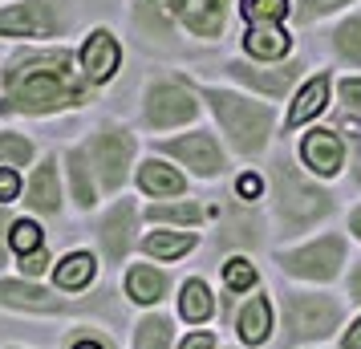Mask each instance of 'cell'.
<instances>
[{"label": "cell", "instance_id": "22", "mask_svg": "<svg viewBox=\"0 0 361 349\" xmlns=\"http://www.w3.org/2000/svg\"><path fill=\"white\" fill-rule=\"evenodd\" d=\"M41 159L37 150V138L25 130H13V126H0V166H13L20 175H29Z\"/></svg>", "mask_w": 361, "mask_h": 349}, {"label": "cell", "instance_id": "13", "mask_svg": "<svg viewBox=\"0 0 361 349\" xmlns=\"http://www.w3.org/2000/svg\"><path fill=\"white\" fill-rule=\"evenodd\" d=\"M284 321H288V341H312L333 333V325L341 321V305L325 297H288Z\"/></svg>", "mask_w": 361, "mask_h": 349}, {"label": "cell", "instance_id": "34", "mask_svg": "<svg viewBox=\"0 0 361 349\" xmlns=\"http://www.w3.org/2000/svg\"><path fill=\"white\" fill-rule=\"evenodd\" d=\"M345 4H353V0H300L296 4V20L300 25H312V20H321L325 13H337Z\"/></svg>", "mask_w": 361, "mask_h": 349}, {"label": "cell", "instance_id": "21", "mask_svg": "<svg viewBox=\"0 0 361 349\" xmlns=\"http://www.w3.org/2000/svg\"><path fill=\"white\" fill-rule=\"evenodd\" d=\"M122 284H126V297L134 305H159L166 297V288H171V276L154 264H130Z\"/></svg>", "mask_w": 361, "mask_h": 349}, {"label": "cell", "instance_id": "10", "mask_svg": "<svg viewBox=\"0 0 361 349\" xmlns=\"http://www.w3.org/2000/svg\"><path fill=\"white\" fill-rule=\"evenodd\" d=\"M122 41L110 25H94L90 33L82 37V45H78V66H82V78L94 90L102 85H110L118 78V69H122Z\"/></svg>", "mask_w": 361, "mask_h": 349}, {"label": "cell", "instance_id": "29", "mask_svg": "<svg viewBox=\"0 0 361 349\" xmlns=\"http://www.w3.org/2000/svg\"><path fill=\"white\" fill-rule=\"evenodd\" d=\"M8 248H13V256H29V252L45 248V228H41V219H33V216H17L13 219Z\"/></svg>", "mask_w": 361, "mask_h": 349}, {"label": "cell", "instance_id": "31", "mask_svg": "<svg viewBox=\"0 0 361 349\" xmlns=\"http://www.w3.org/2000/svg\"><path fill=\"white\" fill-rule=\"evenodd\" d=\"M240 13L247 25H280L293 13V0H240Z\"/></svg>", "mask_w": 361, "mask_h": 349}, {"label": "cell", "instance_id": "35", "mask_svg": "<svg viewBox=\"0 0 361 349\" xmlns=\"http://www.w3.org/2000/svg\"><path fill=\"white\" fill-rule=\"evenodd\" d=\"M20 195H25V175L13 166H0V203L13 207V203H20Z\"/></svg>", "mask_w": 361, "mask_h": 349}, {"label": "cell", "instance_id": "8", "mask_svg": "<svg viewBox=\"0 0 361 349\" xmlns=\"http://www.w3.org/2000/svg\"><path fill=\"white\" fill-rule=\"evenodd\" d=\"M25 216L33 219H57L66 212V171H61V154L45 150L37 166L25 175Z\"/></svg>", "mask_w": 361, "mask_h": 349}, {"label": "cell", "instance_id": "5", "mask_svg": "<svg viewBox=\"0 0 361 349\" xmlns=\"http://www.w3.org/2000/svg\"><path fill=\"white\" fill-rule=\"evenodd\" d=\"M199 118V90L179 73H159L142 90V126L154 134L183 130Z\"/></svg>", "mask_w": 361, "mask_h": 349}, {"label": "cell", "instance_id": "18", "mask_svg": "<svg viewBox=\"0 0 361 349\" xmlns=\"http://www.w3.org/2000/svg\"><path fill=\"white\" fill-rule=\"evenodd\" d=\"M300 159H305V166L309 171H317V175H337L345 166V142L341 134L333 130H312L305 134V142H300Z\"/></svg>", "mask_w": 361, "mask_h": 349}, {"label": "cell", "instance_id": "42", "mask_svg": "<svg viewBox=\"0 0 361 349\" xmlns=\"http://www.w3.org/2000/svg\"><path fill=\"white\" fill-rule=\"evenodd\" d=\"M349 293L361 300V264H357V272H353V281H349Z\"/></svg>", "mask_w": 361, "mask_h": 349}, {"label": "cell", "instance_id": "30", "mask_svg": "<svg viewBox=\"0 0 361 349\" xmlns=\"http://www.w3.org/2000/svg\"><path fill=\"white\" fill-rule=\"evenodd\" d=\"M333 49H337L341 61L361 66V13L357 17H349V20H341V25L333 29Z\"/></svg>", "mask_w": 361, "mask_h": 349}, {"label": "cell", "instance_id": "28", "mask_svg": "<svg viewBox=\"0 0 361 349\" xmlns=\"http://www.w3.org/2000/svg\"><path fill=\"white\" fill-rule=\"evenodd\" d=\"M175 341V325L166 313H147L134 325V349H171Z\"/></svg>", "mask_w": 361, "mask_h": 349}, {"label": "cell", "instance_id": "45", "mask_svg": "<svg viewBox=\"0 0 361 349\" xmlns=\"http://www.w3.org/2000/svg\"><path fill=\"white\" fill-rule=\"evenodd\" d=\"M138 4H154V0H138Z\"/></svg>", "mask_w": 361, "mask_h": 349}, {"label": "cell", "instance_id": "11", "mask_svg": "<svg viewBox=\"0 0 361 349\" xmlns=\"http://www.w3.org/2000/svg\"><path fill=\"white\" fill-rule=\"evenodd\" d=\"M138 207H134V200H114L110 207H106V216L98 219V248H102V260L106 264H122L126 256H130L134 240H138Z\"/></svg>", "mask_w": 361, "mask_h": 349}, {"label": "cell", "instance_id": "2", "mask_svg": "<svg viewBox=\"0 0 361 349\" xmlns=\"http://www.w3.org/2000/svg\"><path fill=\"white\" fill-rule=\"evenodd\" d=\"M78 25L73 0H4L0 4V41L8 45H57Z\"/></svg>", "mask_w": 361, "mask_h": 349}, {"label": "cell", "instance_id": "39", "mask_svg": "<svg viewBox=\"0 0 361 349\" xmlns=\"http://www.w3.org/2000/svg\"><path fill=\"white\" fill-rule=\"evenodd\" d=\"M260 175H252V171H247V175H240V183H235V191H240V200H256V195H260Z\"/></svg>", "mask_w": 361, "mask_h": 349}, {"label": "cell", "instance_id": "12", "mask_svg": "<svg viewBox=\"0 0 361 349\" xmlns=\"http://www.w3.org/2000/svg\"><path fill=\"white\" fill-rule=\"evenodd\" d=\"M341 260H345V240L341 235H325V240H312V244H305V248L280 256L284 272L305 276V281H333L337 268H341Z\"/></svg>", "mask_w": 361, "mask_h": 349}, {"label": "cell", "instance_id": "17", "mask_svg": "<svg viewBox=\"0 0 361 349\" xmlns=\"http://www.w3.org/2000/svg\"><path fill=\"white\" fill-rule=\"evenodd\" d=\"M98 281V256L85 248H73L66 256H57V264H53V288H61V293H85L90 284Z\"/></svg>", "mask_w": 361, "mask_h": 349}, {"label": "cell", "instance_id": "23", "mask_svg": "<svg viewBox=\"0 0 361 349\" xmlns=\"http://www.w3.org/2000/svg\"><path fill=\"white\" fill-rule=\"evenodd\" d=\"M142 252H147L150 260H179V256H187V252L199 244V235L195 232H179V228H163V232H147L142 240Z\"/></svg>", "mask_w": 361, "mask_h": 349}, {"label": "cell", "instance_id": "36", "mask_svg": "<svg viewBox=\"0 0 361 349\" xmlns=\"http://www.w3.org/2000/svg\"><path fill=\"white\" fill-rule=\"evenodd\" d=\"M13 207H4L0 203V272L8 268V260H13V248H8V232H13Z\"/></svg>", "mask_w": 361, "mask_h": 349}, {"label": "cell", "instance_id": "46", "mask_svg": "<svg viewBox=\"0 0 361 349\" xmlns=\"http://www.w3.org/2000/svg\"><path fill=\"white\" fill-rule=\"evenodd\" d=\"M0 4H4V0H0Z\"/></svg>", "mask_w": 361, "mask_h": 349}, {"label": "cell", "instance_id": "37", "mask_svg": "<svg viewBox=\"0 0 361 349\" xmlns=\"http://www.w3.org/2000/svg\"><path fill=\"white\" fill-rule=\"evenodd\" d=\"M341 106L349 114H361V78H345L341 82Z\"/></svg>", "mask_w": 361, "mask_h": 349}, {"label": "cell", "instance_id": "43", "mask_svg": "<svg viewBox=\"0 0 361 349\" xmlns=\"http://www.w3.org/2000/svg\"><path fill=\"white\" fill-rule=\"evenodd\" d=\"M349 224H353V232L361 235V207H357V212H353V216H349Z\"/></svg>", "mask_w": 361, "mask_h": 349}, {"label": "cell", "instance_id": "7", "mask_svg": "<svg viewBox=\"0 0 361 349\" xmlns=\"http://www.w3.org/2000/svg\"><path fill=\"white\" fill-rule=\"evenodd\" d=\"M90 300H73L61 288H49L41 281L25 276H0V313H25V317H73L85 313Z\"/></svg>", "mask_w": 361, "mask_h": 349}, {"label": "cell", "instance_id": "40", "mask_svg": "<svg viewBox=\"0 0 361 349\" xmlns=\"http://www.w3.org/2000/svg\"><path fill=\"white\" fill-rule=\"evenodd\" d=\"M179 349H215V337L212 333H187Z\"/></svg>", "mask_w": 361, "mask_h": 349}, {"label": "cell", "instance_id": "32", "mask_svg": "<svg viewBox=\"0 0 361 349\" xmlns=\"http://www.w3.org/2000/svg\"><path fill=\"white\" fill-rule=\"evenodd\" d=\"M53 252L41 248V252H29V256H17V276H25V281H41L45 272H53Z\"/></svg>", "mask_w": 361, "mask_h": 349}, {"label": "cell", "instance_id": "26", "mask_svg": "<svg viewBox=\"0 0 361 349\" xmlns=\"http://www.w3.org/2000/svg\"><path fill=\"white\" fill-rule=\"evenodd\" d=\"M212 313H215L212 288L199 281V276H191V281L179 288V317H183V321H191V325H203Z\"/></svg>", "mask_w": 361, "mask_h": 349}, {"label": "cell", "instance_id": "3", "mask_svg": "<svg viewBox=\"0 0 361 349\" xmlns=\"http://www.w3.org/2000/svg\"><path fill=\"white\" fill-rule=\"evenodd\" d=\"M199 98L212 106L219 130L228 134V142L235 154H260L268 147V134H272V110L264 102L247 98V94H231V90H219V85H195Z\"/></svg>", "mask_w": 361, "mask_h": 349}, {"label": "cell", "instance_id": "38", "mask_svg": "<svg viewBox=\"0 0 361 349\" xmlns=\"http://www.w3.org/2000/svg\"><path fill=\"white\" fill-rule=\"evenodd\" d=\"M66 349H114L106 337H98V333H78V337H69Z\"/></svg>", "mask_w": 361, "mask_h": 349}, {"label": "cell", "instance_id": "33", "mask_svg": "<svg viewBox=\"0 0 361 349\" xmlns=\"http://www.w3.org/2000/svg\"><path fill=\"white\" fill-rule=\"evenodd\" d=\"M224 284H228V293H244V288H252V284H256V268L235 256V260H228V264H224Z\"/></svg>", "mask_w": 361, "mask_h": 349}, {"label": "cell", "instance_id": "20", "mask_svg": "<svg viewBox=\"0 0 361 349\" xmlns=\"http://www.w3.org/2000/svg\"><path fill=\"white\" fill-rule=\"evenodd\" d=\"M293 49V37L284 33V25H247L244 53L252 61H284Z\"/></svg>", "mask_w": 361, "mask_h": 349}, {"label": "cell", "instance_id": "19", "mask_svg": "<svg viewBox=\"0 0 361 349\" xmlns=\"http://www.w3.org/2000/svg\"><path fill=\"white\" fill-rule=\"evenodd\" d=\"M179 25L199 41H219L228 29V0H191Z\"/></svg>", "mask_w": 361, "mask_h": 349}, {"label": "cell", "instance_id": "6", "mask_svg": "<svg viewBox=\"0 0 361 349\" xmlns=\"http://www.w3.org/2000/svg\"><path fill=\"white\" fill-rule=\"evenodd\" d=\"M272 187H276V216L288 232H305L317 219H325L333 212V195L312 187L293 163L280 159L276 171H272Z\"/></svg>", "mask_w": 361, "mask_h": 349}, {"label": "cell", "instance_id": "4", "mask_svg": "<svg viewBox=\"0 0 361 349\" xmlns=\"http://www.w3.org/2000/svg\"><path fill=\"white\" fill-rule=\"evenodd\" d=\"M85 154H90V166H94V175H98V187L102 195H118L122 187H126V179H130V166L134 154H138V138H134L130 126H122V122H114V118H106V122H98L94 130L85 134Z\"/></svg>", "mask_w": 361, "mask_h": 349}, {"label": "cell", "instance_id": "16", "mask_svg": "<svg viewBox=\"0 0 361 349\" xmlns=\"http://www.w3.org/2000/svg\"><path fill=\"white\" fill-rule=\"evenodd\" d=\"M228 78H235L240 85H247V90H256V94H264V98H284L288 94V85L296 82V66H276V69H260L252 66V61H228Z\"/></svg>", "mask_w": 361, "mask_h": 349}, {"label": "cell", "instance_id": "44", "mask_svg": "<svg viewBox=\"0 0 361 349\" xmlns=\"http://www.w3.org/2000/svg\"><path fill=\"white\" fill-rule=\"evenodd\" d=\"M0 349H33V345H17V341H8V345H0Z\"/></svg>", "mask_w": 361, "mask_h": 349}, {"label": "cell", "instance_id": "24", "mask_svg": "<svg viewBox=\"0 0 361 349\" xmlns=\"http://www.w3.org/2000/svg\"><path fill=\"white\" fill-rule=\"evenodd\" d=\"M203 207H199L195 200H159L147 207V219L150 224H163V228H179V232H187V228H195V224H203Z\"/></svg>", "mask_w": 361, "mask_h": 349}, {"label": "cell", "instance_id": "41", "mask_svg": "<svg viewBox=\"0 0 361 349\" xmlns=\"http://www.w3.org/2000/svg\"><path fill=\"white\" fill-rule=\"evenodd\" d=\"M345 349H361V317L349 325V333H345Z\"/></svg>", "mask_w": 361, "mask_h": 349}, {"label": "cell", "instance_id": "27", "mask_svg": "<svg viewBox=\"0 0 361 349\" xmlns=\"http://www.w3.org/2000/svg\"><path fill=\"white\" fill-rule=\"evenodd\" d=\"M235 325H240L244 345H260V341H268V333H272V309H268V300H264V297L247 300Z\"/></svg>", "mask_w": 361, "mask_h": 349}, {"label": "cell", "instance_id": "1", "mask_svg": "<svg viewBox=\"0 0 361 349\" xmlns=\"http://www.w3.org/2000/svg\"><path fill=\"white\" fill-rule=\"evenodd\" d=\"M94 102V85L82 78L78 49L57 45H13L0 57V118H61Z\"/></svg>", "mask_w": 361, "mask_h": 349}, {"label": "cell", "instance_id": "14", "mask_svg": "<svg viewBox=\"0 0 361 349\" xmlns=\"http://www.w3.org/2000/svg\"><path fill=\"white\" fill-rule=\"evenodd\" d=\"M61 171H66V195L73 200L78 212H94L98 207V175H94V166H90V154H85L82 142H73V147L61 150Z\"/></svg>", "mask_w": 361, "mask_h": 349}, {"label": "cell", "instance_id": "9", "mask_svg": "<svg viewBox=\"0 0 361 349\" xmlns=\"http://www.w3.org/2000/svg\"><path fill=\"white\" fill-rule=\"evenodd\" d=\"M159 154L171 159V163L187 166L195 179H219L224 175V147L207 130H187V134L159 138Z\"/></svg>", "mask_w": 361, "mask_h": 349}, {"label": "cell", "instance_id": "15", "mask_svg": "<svg viewBox=\"0 0 361 349\" xmlns=\"http://www.w3.org/2000/svg\"><path fill=\"white\" fill-rule=\"evenodd\" d=\"M134 183L150 200H183L187 195V175L179 166H171V159H163V154H150L134 166Z\"/></svg>", "mask_w": 361, "mask_h": 349}, {"label": "cell", "instance_id": "25", "mask_svg": "<svg viewBox=\"0 0 361 349\" xmlns=\"http://www.w3.org/2000/svg\"><path fill=\"white\" fill-rule=\"evenodd\" d=\"M325 102H329V73H312L309 82L300 85L296 102L288 106V130L300 126V122H309V118H317L325 110Z\"/></svg>", "mask_w": 361, "mask_h": 349}]
</instances>
